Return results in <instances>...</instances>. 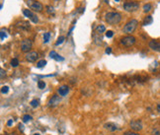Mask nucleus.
<instances>
[{
  "instance_id": "nucleus-1",
  "label": "nucleus",
  "mask_w": 160,
  "mask_h": 135,
  "mask_svg": "<svg viewBox=\"0 0 160 135\" xmlns=\"http://www.w3.org/2000/svg\"><path fill=\"white\" fill-rule=\"evenodd\" d=\"M105 20L109 25H118L122 21V15L118 12H108L105 16Z\"/></svg>"
},
{
  "instance_id": "nucleus-2",
  "label": "nucleus",
  "mask_w": 160,
  "mask_h": 135,
  "mask_svg": "<svg viewBox=\"0 0 160 135\" xmlns=\"http://www.w3.org/2000/svg\"><path fill=\"white\" fill-rule=\"evenodd\" d=\"M138 25V20H135V19L129 20V22H127V24L125 25L124 29H123V32H124L125 34H127V35L131 34V33H133L136 30Z\"/></svg>"
},
{
  "instance_id": "nucleus-3",
  "label": "nucleus",
  "mask_w": 160,
  "mask_h": 135,
  "mask_svg": "<svg viewBox=\"0 0 160 135\" xmlns=\"http://www.w3.org/2000/svg\"><path fill=\"white\" fill-rule=\"evenodd\" d=\"M26 4L30 9H32L35 12H42L44 10V5L37 0H27Z\"/></svg>"
},
{
  "instance_id": "nucleus-4",
  "label": "nucleus",
  "mask_w": 160,
  "mask_h": 135,
  "mask_svg": "<svg viewBox=\"0 0 160 135\" xmlns=\"http://www.w3.org/2000/svg\"><path fill=\"white\" fill-rule=\"evenodd\" d=\"M124 9L127 12H135L140 9V3L136 1H127L124 4Z\"/></svg>"
},
{
  "instance_id": "nucleus-5",
  "label": "nucleus",
  "mask_w": 160,
  "mask_h": 135,
  "mask_svg": "<svg viewBox=\"0 0 160 135\" xmlns=\"http://www.w3.org/2000/svg\"><path fill=\"white\" fill-rule=\"evenodd\" d=\"M135 41H136L135 37L126 36V37H124V38L121 39V45L127 46V47H129V46L133 45L134 43H135Z\"/></svg>"
},
{
  "instance_id": "nucleus-6",
  "label": "nucleus",
  "mask_w": 160,
  "mask_h": 135,
  "mask_svg": "<svg viewBox=\"0 0 160 135\" xmlns=\"http://www.w3.org/2000/svg\"><path fill=\"white\" fill-rule=\"evenodd\" d=\"M60 102H61V97H60L59 95H57V94L52 95L48 102V107L50 109L55 108V107H57L60 104Z\"/></svg>"
},
{
  "instance_id": "nucleus-7",
  "label": "nucleus",
  "mask_w": 160,
  "mask_h": 135,
  "mask_svg": "<svg viewBox=\"0 0 160 135\" xmlns=\"http://www.w3.org/2000/svg\"><path fill=\"white\" fill-rule=\"evenodd\" d=\"M32 46H33V43H32L31 39H25L22 41V43H21V50H22L23 52H30V50H31Z\"/></svg>"
},
{
  "instance_id": "nucleus-8",
  "label": "nucleus",
  "mask_w": 160,
  "mask_h": 135,
  "mask_svg": "<svg viewBox=\"0 0 160 135\" xmlns=\"http://www.w3.org/2000/svg\"><path fill=\"white\" fill-rule=\"evenodd\" d=\"M23 14H24L25 17H27L28 19L31 20L32 22L35 23V24H37V23L39 22V18L37 17L36 14L33 13L31 10H29V9H24V10H23Z\"/></svg>"
},
{
  "instance_id": "nucleus-9",
  "label": "nucleus",
  "mask_w": 160,
  "mask_h": 135,
  "mask_svg": "<svg viewBox=\"0 0 160 135\" xmlns=\"http://www.w3.org/2000/svg\"><path fill=\"white\" fill-rule=\"evenodd\" d=\"M129 126H131V128L133 131H135V132L140 131V130L143 128L142 122H141V120H140V119L131 120V121L129 122Z\"/></svg>"
},
{
  "instance_id": "nucleus-10",
  "label": "nucleus",
  "mask_w": 160,
  "mask_h": 135,
  "mask_svg": "<svg viewBox=\"0 0 160 135\" xmlns=\"http://www.w3.org/2000/svg\"><path fill=\"white\" fill-rule=\"evenodd\" d=\"M104 128L106 130H109V131H111V132H115V131H117V130H121V127L119 125L116 124V123H114V122H106L105 124H104Z\"/></svg>"
},
{
  "instance_id": "nucleus-11",
  "label": "nucleus",
  "mask_w": 160,
  "mask_h": 135,
  "mask_svg": "<svg viewBox=\"0 0 160 135\" xmlns=\"http://www.w3.org/2000/svg\"><path fill=\"white\" fill-rule=\"evenodd\" d=\"M39 58V53L37 52H30L26 54V60L29 62H35Z\"/></svg>"
},
{
  "instance_id": "nucleus-12",
  "label": "nucleus",
  "mask_w": 160,
  "mask_h": 135,
  "mask_svg": "<svg viewBox=\"0 0 160 135\" xmlns=\"http://www.w3.org/2000/svg\"><path fill=\"white\" fill-rule=\"evenodd\" d=\"M148 45H149V47L151 48L152 50H154V52H160V43H158L157 41L152 39V41H149Z\"/></svg>"
},
{
  "instance_id": "nucleus-13",
  "label": "nucleus",
  "mask_w": 160,
  "mask_h": 135,
  "mask_svg": "<svg viewBox=\"0 0 160 135\" xmlns=\"http://www.w3.org/2000/svg\"><path fill=\"white\" fill-rule=\"evenodd\" d=\"M57 92H59V95L60 97H65L66 95L69 93V87L68 86H66V85H62L59 88Z\"/></svg>"
},
{
  "instance_id": "nucleus-14",
  "label": "nucleus",
  "mask_w": 160,
  "mask_h": 135,
  "mask_svg": "<svg viewBox=\"0 0 160 135\" xmlns=\"http://www.w3.org/2000/svg\"><path fill=\"white\" fill-rule=\"evenodd\" d=\"M93 39H94V43L96 45H101L103 43V37H102V34H99V33L95 32L93 35Z\"/></svg>"
},
{
  "instance_id": "nucleus-15",
  "label": "nucleus",
  "mask_w": 160,
  "mask_h": 135,
  "mask_svg": "<svg viewBox=\"0 0 160 135\" xmlns=\"http://www.w3.org/2000/svg\"><path fill=\"white\" fill-rule=\"evenodd\" d=\"M50 57L52 58V59H54V60H57V61H63L64 60V58L60 56L59 53H57V52H54V50H52V52H50Z\"/></svg>"
},
{
  "instance_id": "nucleus-16",
  "label": "nucleus",
  "mask_w": 160,
  "mask_h": 135,
  "mask_svg": "<svg viewBox=\"0 0 160 135\" xmlns=\"http://www.w3.org/2000/svg\"><path fill=\"white\" fill-rule=\"evenodd\" d=\"M40 104H41V102H40V100L39 99H34V100H32V101L30 102V106H31L33 109L39 108Z\"/></svg>"
},
{
  "instance_id": "nucleus-17",
  "label": "nucleus",
  "mask_w": 160,
  "mask_h": 135,
  "mask_svg": "<svg viewBox=\"0 0 160 135\" xmlns=\"http://www.w3.org/2000/svg\"><path fill=\"white\" fill-rule=\"evenodd\" d=\"M153 22V19H152V17L151 16H146L145 17V19L144 21H143V26H147V25H150L151 23Z\"/></svg>"
},
{
  "instance_id": "nucleus-18",
  "label": "nucleus",
  "mask_w": 160,
  "mask_h": 135,
  "mask_svg": "<svg viewBox=\"0 0 160 135\" xmlns=\"http://www.w3.org/2000/svg\"><path fill=\"white\" fill-rule=\"evenodd\" d=\"M151 9H152V5L150 3H146V4H144V5H143V12H144V13L150 12V11H151Z\"/></svg>"
},
{
  "instance_id": "nucleus-19",
  "label": "nucleus",
  "mask_w": 160,
  "mask_h": 135,
  "mask_svg": "<svg viewBox=\"0 0 160 135\" xmlns=\"http://www.w3.org/2000/svg\"><path fill=\"white\" fill-rule=\"evenodd\" d=\"M95 32L99 33V34H103V33L106 32V27L104 26V25H99V26L96 28V31Z\"/></svg>"
},
{
  "instance_id": "nucleus-20",
  "label": "nucleus",
  "mask_w": 160,
  "mask_h": 135,
  "mask_svg": "<svg viewBox=\"0 0 160 135\" xmlns=\"http://www.w3.org/2000/svg\"><path fill=\"white\" fill-rule=\"evenodd\" d=\"M32 119H33V117H32L31 115H23V117H22V121L24 123L32 121Z\"/></svg>"
},
{
  "instance_id": "nucleus-21",
  "label": "nucleus",
  "mask_w": 160,
  "mask_h": 135,
  "mask_svg": "<svg viewBox=\"0 0 160 135\" xmlns=\"http://www.w3.org/2000/svg\"><path fill=\"white\" fill-rule=\"evenodd\" d=\"M46 65H47V61H46L45 59H42L40 61L37 62V67H38V68H44Z\"/></svg>"
},
{
  "instance_id": "nucleus-22",
  "label": "nucleus",
  "mask_w": 160,
  "mask_h": 135,
  "mask_svg": "<svg viewBox=\"0 0 160 135\" xmlns=\"http://www.w3.org/2000/svg\"><path fill=\"white\" fill-rule=\"evenodd\" d=\"M47 12L50 14V15H54V13H55V10H54V8H53L52 6H50V5H48L47 7Z\"/></svg>"
},
{
  "instance_id": "nucleus-23",
  "label": "nucleus",
  "mask_w": 160,
  "mask_h": 135,
  "mask_svg": "<svg viewBox=\"0 0 160 135\" xmlns=\"http://www.w3.org/2000/svg\"><path fill=\"white\" fill-rule=\"evenodd\" d=\"M50 33H45L44 34V43H48L50 41Z\"/></svg>"
},
{
  "instance_id": "nucleus-24",
  "label": "nucleus",
  "mask_w": 160,
  "mask_h": 135,
  "mask_svg": "<svg viewBox=\"0 0 160 135\" xmlns=\"http://www.w3.org/2000/svg\"><path fill=\"white\" fill-rule=\"evenodd\" d=\"M18 65H19V60H18L17 58H13V59L11 60V66L18 67Z\"/></svg>"
},
{
  "instance_id": "nucleus-25",
  "label": "nucleus",
  "mask_w": 160,
  "mask_h": 135,
  "mask_svg": "<svg viewBox=\"0 0 160 135\" xmlns=\"http://www.w3.org/2000/svg\"><path fill=\"white\" fill-rule=\"evenodd\" d=\"M65 41V38H64L63 36L59 37V38L57 39V43H55V45H61V43H63V41Z\"/></svg>"
},
{
  "instance_id": "nucleus-26",
  "label": "nucleus",
  "mask_w": 160,
  "mask_h": 135,
  "mask_svg": "<svg viewBox=\"0 0 160 135\" xmlns=\"http://www.w3.org/2000/svg\"><path fill=\"white\" fill-rule=\"evenodd\" d=\"M38 87H39V89H41V90L45 89V88H46L45 81H38Z\"/></svg>"
},
{
  "instance_id": "nucleus-27",
  "label": "nucleus",
  "mask_w": 160,
  "mask_h": 135,
  "mask_svg": "<svg viewBox=\"0 0 160 135\" xmlns=\"http://www.w3.org/2000/svg\"><path fill=\"white\" fill-rule=\"evenodd\" d=\"M0 35H1V37H0V39H1V41H4L6 38H7V34H6V31L4 29L1 30V32H0Z\"/></svg>"
},
{
  "instance_id": "nucleus-28",
  "label": "nucleus",
  "mask_w": 160,
  "mask_h": 135,
  "mask_svg": "<svg viewBox=\"0 0 160 135\" xmlns=\"http://www.w3.org/2000/svg\"><path fill=\"white\" fill-rule=\"evenodd\" d=\"M9 92V87L8 86H3V87L1 88V94H7V93Z\"/></svg>"
},
{
  "instance_id": "nucleus-29",
  "label": "nucleus",
  "mask_w": 160,
  "mask_h": 135,
  "mask_svg": "<svg viewBox=\"0 0 160 135\" xmlns=\"http://www.w3.org/2000/svg\"><path fill=\"white\" fill-rule=\"evenodd\" d=\"M4 77H6V71L4 69H0V78L4 79Z\"/></svg>"
},
{
  "instance_id": "nucleus-30",
  "label": "nucleus",
  "mask_w": 160,
  "mask_h": 135,
  "mask_svg": "<svg viewBox=\"0 0 160 135\" xmlns=\"http://www.w3.org/2000/svg\"><path fill=\"white\" fill-rule=\"evenodd\" d=\"M124 135H140V134L135 131H126L124 133Z\"/></svg>"
},
{
  "instance_id": "nucleus-31",
  "label": "nucleus",
  "mask_w": 160,
  "mask_h": 135,
  "mask_svg": "<svg viewBox=\"0 0 160 135\" xmlns=\"http://www.w3.org/2000/svg\"><path fill=\"white\" fill-rule=\"evenodd\" d=\"M113 36H114L113 31H108V32L106 33V37H107V38H112Z\"/></svg>"
},
{
  "instance_id": "nucleus-32",
  "label": "nucleus",
  "mask_w": 160,
  "mask_h": 135,
  "mask_svg": "<svg viewBox=\"0 0 160 135\" xmlns=\"http://www.w3.org/2000/svg\"><path fill=\"white\" fill-rule=\"evenodd\" d=\"M105 52L107 53V54H111V52H112V48H111V47H107Z\"/></svg>"
},
{
  "instance_id": "nucleus-33",
  "label": "nucleus",
  "mask_w": 160,
  "mask_h": 135,
  "mask_svg": "<svg viewBox=\"0 0 160 135\" xmlns=\"http://www.w3.org/2000/svg\"><path fill=\"white\" fill-rule=\"evenodd\" d=\"M12 124H13V119H9L7 121V126H11Z\"/></svg>"
},
{
  "instance_id": "nucleus-34",
  "label": "nucleus",
  "mask_w": 160,
  "mask_h": 135,
  "mask_svg": "<svg viewBox=\"0 0 160 135\" xmlns=\"http://www.w3.org/2000/svg\"><path fill=\"white\" fill-rule=\"evenodd\" d=\"M24 127H25L24 125H23V124H21V123H20V124H19V129L21 130V131H24V129H25Z\"/></svg>"
},
{
  "instance_id": "nucleus-35",
  "label": "nucleus",
  "mask_w": 160,
  "mask_h": 135,
  "mask_svg": "<svg viewBox=\"0 0 160 135\" xmlns=\"http://www.w3.org/2000/svg\"><path fill=\"white\" fill-rule=\"evenodd\" d=\"M157 111H158L159 113H160V103H159L158 104H157Z\"/></svg>"
},
{
  "instance_id": "nucleus-36",
  "label": "nucleus",
  "mask_w": 160,
  "mask_h": 135,
  "mask_svg": "<svg viewBox=\"0 0 160 135\" xmlns=\"http://www.w3.org/2000/svg\"><path fill=\"white\" fill-rule=\"evenodd\" d=\"M34 135H41V134H40V133H35Z\"/></svg>"
},
{
  "instance_id": "nucleus-37",
  "label": "nucleus",
  "mask_w": 160,
  "mask_h": 135,
  "mask_svg": "<svg viewBox=\"0 0 160 135\" xmlns=\"http://www.w3.org/2000/svg\"><path fill=\"white\" fill-rule=\"evenodd\" d=\"M116 2H120V0H115Z\"/></svg>"
},
{
  "instance_id": "nucleus-38",
  "label": "nucleus",
  "mask_w": 160,
  "mask_h": 135,
  "mask_svg": "<svg viewBox=\"0 0 160 135\" xmlns=\"http://www.w3.org/2000/svg\"><path fill=\"white\" fill-rule=\"evenodd\" d=\"M12 135H16V134H12Z\"/></svg>"
}]
</instances>
